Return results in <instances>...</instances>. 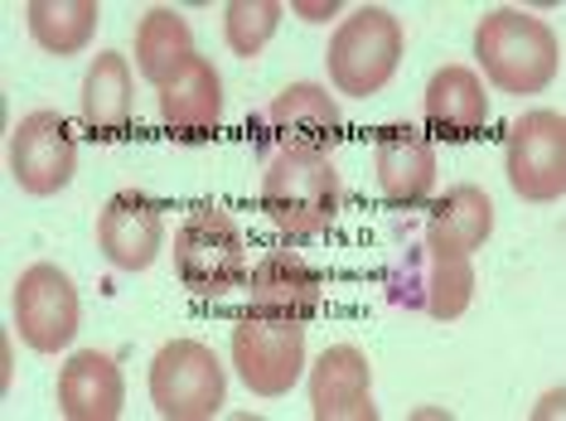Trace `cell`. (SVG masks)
<instances>
[{
    "mask_svg": "<svg viewBox=\"0 0 566 421\" xmlns=\"http://www.w3.org/2000/svg\"><path fill=\"white\" fill-rule=\"evenodd\" d=\"M489 122V93L480 73L465 63H450L427 83V131L441 140H470Z\"/></svg>",
    "mask_w": 566,
    "mask_h": 421,
    "instance_id": "obj_19",
    "label": "cell"
},
{
    "mask_svg": "<svg viewBox=\"0 0 566 421\" xmlns=\"http://www.w3.org/2000/svg\"><path fill=\"white\" fill-rule=\"evenodd\" d=\"M344 180L325 150H272L262 175V213L291 238H319L339 219Z\"/></svg>",
    "mask_w": 566,
    "mask_h": 421,
    "instance_id": "obj_1",
    "label": "cell"
},
{
    "mask_svg": "<svg viewBox=\"0 0 566 421\" xmlns=\"http://www.w3.org/2000/svg\"><path fill=\"white\" fill-rule=\"evenodd\" d=\"M474 59L489 73L499 93H543L562 69V44L547 30V20L527 15V10H489L474 30Z\"/></svg>",
    "mask_w": 566,
    "mask_h": 421,
    "instance_id": "obj_2",
    "label": "cell"
},
{
    "mask_svg": "<svg viewBox=\"0 0 566 421\" xmlns=\"http://www.w3.org/2000/svg\"><path fill=\"white\" fill-rule=\"evenodd\" d=\"M136 112V87H132V63H126L122 49H102V54L87 63L83 78V97H78V117L93 136L117 140L126 126H132Z\"/></svg>",
    "mask_w": 566,
    "mask_h": 421,
    "instance_id": "obj_18",
    "label": "cell"
},
{
    "mask_svg": "<svg viewBox=\"0 0 566 421\" xmlns=\"http://www.w3.org/2000/svg\"><path fill=\"white\" fill-rule=\"evenodd\" d=\"M325 301V281L295 252H266L248 272V315L305 325Z\"/></svg>",
    "mask_w": 566,
    "mask_h": 421,
    "instance_id": "obj_13",
    "label": "cell"
},
{
    "mask_svg": "<svg viewBox=\"0 0 566 421\" xmlns=\"http://www.w3.org/2000/svg\"><path fill=\"white\" fill-rule=\"evenodd\" d=\"M252 136L262 150H325L344 136V112L319 83H291L252 117Z\"/></svg>",
    "mask_w": 566,
    "mask_h": 421,
    "instance_id": "obj_10",
    "label": "cell"
},
{
    "mask_svg": "<svg viewBox=\"0 0 566 421\" xmlns=\"http://www.w3.org/2000/svg\"><path fill=\"white\" fill-rule=\"evenodd\" d=\"M329 83L344 97H373L392 83L402 63V20L382 6H358L349 20H339L329 40Z\"/></svg>",
    "mask_w": 566,
    "mask_h": 421,
    "instance_id": "obj_5",
    "label": "cell"
},
{
    "mask_svg": "<svg viewBox=\"0 0 566 421\" xmlns=\"http://www.w3.org/2000/svg\"><path fill=\"white\" fill-rule=\"evenodd\" d=\"M233 368L256 398H286L305 368V329L295 320L242 315L233 329Z\"/></svg>",
    "mask_w": 566,
    "mask_h": 421,
    "instance_id": "obj_8",
    "label": "cell"
},
{
    "mask_svg": "<svg viewBox=\"0 0 566 421\" xmlns=\"http://www.w3.org/2000/svg\"><path fill=\"white\" fill-rule=\"evenodd\" d=\"M132 54H136V73H140V78L165 87L189 59H195V30H189V20L179 15V10L156 6V10H146V20L136 24Z\"/></svg>",
    "mask_w": 566,
    "mask_h": 421,
    "instance_id": "obj_21",
    "label": "cell"
},
{
    "mask_svg": "<svg viewBox=\"0 0 566 421\" xmlns=\"http://www.w3.org/2000/svg\"><path fill=\"white\" fill-rule=\"evenodd\" d=\"M73 170H78V146H73V131L59 112H30L15 122V131H10V180L24 194H59V189H69Z\"/></svg>",
    "mask_w": 566,
    "mask_h": 421,
    "instance_id": "obj_11",
    "label": "cell"
},
{
    "mask_svg": "<svg viewBox=\"0 0 566 421\" xmlns=\"http://www.w3.org/2000/svg\"><path fill=\"white\" fill-rule=\"evenodd\" d=\"M295 15H301V20H311V24H319V20H334V15H339V6H334V0H325V6H315V0H295Z\"/></svg>",
    "mask_w": 566,
    "mask_h": 421,
    "instance_id": "obj_24",
    "label": "cell"
},
{
    "mask_svg": "<svg viewBox=\"0 0 566 421\" xmlns=\"http://www.w3.org/2000/svg\"><path fill=\"white\" fill-rule=\"evenodd\" d=\"M489 233H494V203L480 185H450L421 223V238L450 252H480Z\"/></svg>",
    "mask_w": 566,
    "mask_h": 421,
    "instance_id": "obj_20",
    "label": "cell"
},
{
    "mask_svg": "<svg viewBox=\"0 0 566 421\" xmlns=\"http://www.w3.org/2000/svg\"><path fill=\"white\" fill-rule=\"evenodd\" d=\"M281 15H286V10H281L276 0H233V6L223 10L228 49H233L238 59H256L272 44V34L281 30Z\"/></svg>",
    "mask_w": 566,
    "mask_h": 421,
    "instance_id": "obj_23",
    "label": "cell"
},
{
    "mask_svg": "<svg viewBox=\"0 0 566 421\" xmlns=\"http://www.w3.org/2000/svg\"><path fill=\"white\" fill-rule=\"evenodd\" d=\"M24 20H30V34L44 54L73 59L93 44L102 10H97V0H30Z\"/></svg>",
    "mask_w": 566,
    "mask_h": 421,
    "instance_id": "obj_22",
    "label": "cell"
},
{
    "mask_svg": "<svg viewBox=\"0 0 566 421\" xmlns=\"http://www.w3.org/2000/svg\"><path fill=\"white\" fill-rule=\"evenodd\" d=\"M175 272L195 296L218 301L248 286V233L233 213L199 209L175 228Z\"/></svg>",
    "mask_w": 566,
    "mask_h": 421,
    "instance_id": "obj_4",
    "label": "cell"
},
{
    "mask_svg": "<svg viewBox=\"0 0 566 421\" xmlns=\"http://www.w3.org/2000/svg\"><path fill=\"white\" fill-rule=\"evenodd\" d=\"M228 378L209 344L170 339L150 364V402L165 421H209L223 412Z\"/></svg>",
    "mask_w": 566,
    "mask_h": 421,
    "instance_id": "obj_6",
    "label": "cell"
},
{
    "mask_svg": "<svg viewBox=\"0 0 566 421\" xmlns=\"http://www.w3.org/2000/svg\"><path fill=\"white\" fill-rule=\"evenodd\" d=\"M509 185L527 203H552L566 194V117L562 112H523L509 126Z\"/></svg>",
    "mask_w": 566,
    "mask_h": 421,
    "instance_id": "obj_9",
    "label": "cell"
},
{
    "mask_svg": "<svg viewBox=\"0 0 566 421\" xmlns=\"http://www.w3.org/2000/svg\"><path fill=\"white\" fill-rule=\"evenodd\" d=\"M160 122L179 140H209L223 122V78L209 59H189L170 83L160 87Z\"/></svg>",
    "mask_w": 566,
    "mask_h": 421,
    "instance_id": "obj_16",
    "label": "cell"
},
{
    "mask_svg": "<svg viewBox=\"0 0 566 421\" xmlns=\"http://www.w3.org/2000/svg\"><path fill=\"white\" fill-rule=\"evenodd\" d=\"M388 301L402 311H417L427 320H460L474 301V262L470 252H450L417 238L388 266Z\"/></svg>",
    "mask_w": 566,
    "mask_h": 421,
    "instance_id": "obj_3",
    "label": "cell"
},
{
    "mask_svg": "<svg viewBox=\"0 0 566 421\" xmlns=\"http://www.w3.org/2000/svg\"><path fill=\"white\" fill-rule=\"evenodd\" d=\"M311 412L315 421H373V368L364 359V349L354 344H334L319 354V364L311 368Z\"/></svg>",
    "mask_w": 566,
    "mask_h": 421,
    "instance_id": "obj_14",
    "label": "cell"
},
{
    "mask_svg": "<svg viewBox=\"0 0 566 421\" xmlns=\"http://www.w3.org/2000/svg\"><path fill=\"white\" fill-rule=\"evenodd\" d=\"M378 189L388 194V203L397 209H411V203L431 199L436 189V146L421 126L392 122L378 131Z\"/></svg>",
    "mask_w": 566,
    "mask_h": 421,
    "instance_id": "obj_15",
    "label": "cell"
},
{
    "mask_svg": "<svg viewBox=\"0 0 566 421\" xmlns=\"http://www.w3.org/2000/svg\"><path fill=\"white\" fill-rule=\"evenodd\" d=\"M165 242V213L160 203L140 189H122L102 203L97 213V252L122 272H146L160 257Z\"/></svg>",
    "mask_w": 566,
    "mask_h": 421,
    "instance_id": "obj_12",
    "label": "cell"
},
{
    "mask_svg": "<svg viewBox=\"0 0 566 421\" xmlns=\"http://www.w3.org/2000/svg\"><path fill=\"white\" fill-rule=\"evenodd\" d=\"M10 311H15V329L20 339L30 344L34 354H59L69 349L73 335H78V286L73 276L54 262H34L24 266L15 281V296H10Z\"/></svg>",
    "mask_w": 566,
    "mask_h": 421,
    "instance_id": "obj_7",
    "label": "cell"
},
{
    "mask_svg": "<svg viewBox=\"0 0 566 421\" xmlns=\"http://www.w3.org/2000/svg\"><path fill=\"white\" fill-rule=\"evenodd\" d=\"M126 407V382L112 354L83 349L59 373V412L69 421H117Z\"/></svg>",
    "mask_w": 566,
    "mask_h": 421,
    "instance_id": "obj_17",
    "label": "cell"
},
{
    "mask_svg": "<svg viewBox=\"0 0 566 421\" xmlns=\"http://www.w3.org/2000/svg\"><path fill=\"white\" fill-rule=\"evenodd\" d=\"M552 412H557V417H562V388H557V392H552V398H543V407H537V417H552Z\"/></svg>",
    "mask_w": 566,
    "mask_h": 421,
    "instance_id": "obj_25",
    "label": "cell"
}]
</instances>
